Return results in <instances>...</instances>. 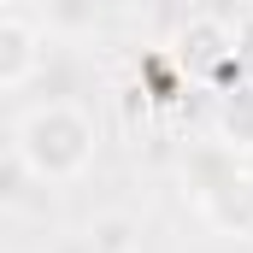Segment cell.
<instances>
[{"label":"cell","mask_w":253,"mask_h":253,"mask_svg":"<svg viewBox=\"0 0 253 253\" xmlns=\"http://www.w3.org/2000/svg\"><path fill=\"white\" fill-rule=\"evenodd\" d=\"M94 118L77 100H42L18 118L12 147L24 153V165L36 171V183H77L94 165Z\"/></svg>","instance_id":"6da1fadb"},{"label":"cell","mask_w":253,"mask_h":253,"mask_svg":"<svg viewBox=\"0 0 253 253\" xmlns=\"http://www.w3.org/2000/svg\"><path fill=\"white\" fill-rule=\"evenodd\" d=\"M194 212L218 230V236H236V242H248L253 236V171L236 159V165H224L206 189L194 194Z\"/></svg>","instance_id":"7a4b0ae2"},{"label":"cell","mask_w":253,"mask_h":253,"mask_svg":"<svg viewBox=\"0 0 253 253\" xmlns=\"http://www.w3.org/2000/svg\"><path fill=\"white\" fill-rule=\"evenodd\" d=\"M177 59L189 65L194 77H212L218 88H230V77H242V65H236V53H230V24L212 18V12H200L194 24H183Z\"/></svg>","instance_id":"3957f363"},{"label":"cell","mask_w":253,"mask_h":253,"mask_svg":"<svg viewBox=\"0 0 253 253\" xmlns=\"http://www.w3.org/2000/svg\"><path fill=\"white\" fill-rule=\"evenodd\" d=\"M42 65V30L18 12H0V88L30 83Z\"/></svg>","instance_id":"277c9868"},{"label":"cell","mask_w":253,"mask_h":253,"mask_svg":"<svg viewBox=\"0 0 253 253\" xmlns=\"http://www.w3.org/2000/svg\"><path fill=\"white\" fill-rule=\"evenodd\" d=\"M212 129L230 153H253V77H236L230 88H218Z\"/></svg>","instance_id":"5b68a950"},{"label":"cell","mask_w":253,"mask_h":253,"mask_svg":"<svg viewBox=\"0 0 253 253\" xmlns=\"http://www.w3.org/2000/svg\"><path fill=\"white\" fill-rule=\"evenodd\" d=\"M83 248L88 253H141V224L129 212H100L83 230Z\"/></svg>","instance_id":"8992f818"},{"label":"cell","mask_w":253,"mask_h":253,"mask_svg":"<svg viewBox=\"0 0 253 253\" xmlns=\"http://www.w3.org/2000/svg\"><path fill=\"white\" fill-rule=\"evenodd\" d=\"M36 189V171L24 165V153L18 147H0V212H18L24 200Z\"/></svg>","instance_id":"52a82bcc"},{"label":"cell","mask_w":253,"mask_h":253,"mask_svg":"<svg viewBox=\"0 0 253 253\" xmlns=\"http://www.w3.org/2000/svg\"><path fill=\"white\" fill-rule=\"evenodd\" d=\"M94 6H100V0H47V24H59V30H88V24H94Z\"/></svg>","instance_id":"ba28073f"},{"label":"cell","mask_w":253,"mask_h":253,"mask_svg":"<svg viewBox=\"0 0 253 253\" xmlns=\"http://www.w3.org/2000/svg\"><path fill=\"white\" fill-rule=\"evenodd\" d=\"M230 53H236V65H242V77H253V6L230 18Z\"/></svg>","instance_id":"9c48e42d"},{"label":"cell","mask_w":253,"mask_h":253,"mask_svg":"<svg viewBox=\"0 0 253 253\" xmlns=\"http://www.w3.org/2000/svg\"><path fill=\"white\" fill-rule=\"evenodd\" d=\"M12 6H18V0H0V12H12Z\"/></svg>","instance_id":"30bf717a"}]
</instances>
